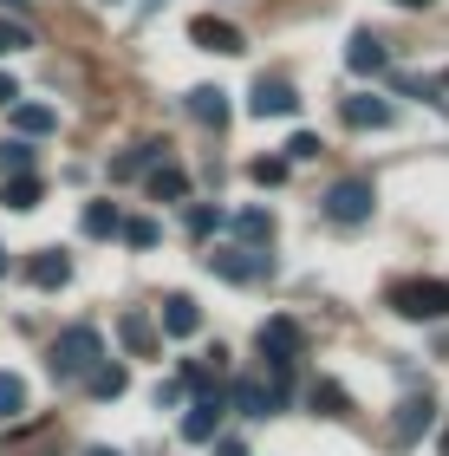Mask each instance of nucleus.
I'll return each instance as SVG.
<instances>
[{"instance_id":"f257e3e1","label":"nucleus","mask_w":449,"mask_h":456,"mask_svg":"<svg viewBox=\"0 0 449 456\" xmlns=\"http://www.w3.org/2000/svg\"><path fill=\"white\" fill-rule=\"evenodd\" d=\"M98 359H105L98 326H66V333L52 339V352H46V371H52V379H85Z\"/></svg>"},{"instance_id":"f03ea898","label":"nucleus","mask_w":449,"mask_h":456,"mask_svg":"<svg viewBox=\"0 0 449 456\" xmlns=\"http://www.w3.org/2000/svg\"><path fill=\"white\" fill-rule=\"evenodd\" d=\"M372 209H378L372 176H339L333 190H325V222H339V228H365Z\"/></svg>"},{"instance_id":"7ed1b4c3","label":"nucleus","mask_w":449,"mask_h":456,"mask_svg":"<svg viewBox=\"0 0 449 456\" xmlns=\"http://www.w3.org/2000/svg\"><path fill=\"white\" fill-rule=\"evenodd\" d=\"M254 346H261V359H268V371H274V385L287 391V371H293V359H300V326L287 320V314H274V320H261V333H254Z\"/></svg>"},{"instance_id":"20e7f679","label":"nucleus","mask_w":449,"mask_h":456,"mask_svg":"<svg viewBox=\"0 0 449 456\" xmlns=\"http://www.w3.org/2000/svg\"><path fill=\"white\" fill-rule=\"evenodd\" d=\"M391 306L404 320H449V287L443 281H397Z\"/></svg>"},{"instance_id":"39448f33","label":"nucleus","mask_w":449,"mask_h":456,"mask_svg":"<svg viewBox=\"0 0 449 456\" xmlns=\"http://www.w3.org/2000/svg\"><path fill=\"white\" fill-rule=\"evenodd\" d=\"M202 261H209V274H221V281H268L274 274L268 248H215V255H202Z\"/></svg>"},{"instance_id":"423d86ee","label":"nucleus","mask_w":449,"mask_h":456,"mask_svg":"<svg viewBox=\"0 0 449 456\" xmlns=\"http://www.w3.org/2000/svg\"><path fill=\"white\" fill-rule=\"evenodd\" d=\"M229 411H241V418H274V411H280V385L274 379H235L229 385Z\"/></svg>"},{"instance_id":"0eeeda50","label":"nucleus","mask_w":449,"mask_h":456,"mask_svg":"<svg viewBox=\"0 0 449 456\" xmlns=\"http://www.w3.org/2000/svg\"><path fill=\"white\" fill-rule=\"evenodd\" d=\"M339 111H345L352 131H391V124H397V105H391V98H378V92H352Z\"/></svg>"},{"instance_id":"6e6552de","label":"nucleus","mask_w":449,"mask_h":456,"mask_svg":"<svg viewBox=\"0 0 449 456\" xmlns=\"http://www.w3.org/2000/svg\"><path fill=\"white\" fill-rule=\"evenodd\" d=\"M248 111H254V118H293V111H300V92L287 86V78H268V72H261L254 92H248Z\"/></svg>"},{"instance_id":"1a4fd4ad","label":"nucleus","mask_w":449,"mask_h":456,"mask_svg":"<svg viewBox=\"0 0 449 456\" xmlns=\"http://www.w3.org/2000/svg\"><path fill=\"white\" fill-rule=\"evenodd\" d=\"M189 39H196L202 53H248L241 27H235V20H215V13H196L189 20Z\"/></svg>"},{"instance_id":"9d476101","label":"nucleus","mask_w":449,"mask_h":456,"mask_svg":"<svg viewBox=\"0 0 449 456\" xmlns=\"http://www.w3.org/2000/svg\"><path fill=\"white\" fill-rule=\"evenodd\" d=\"M221 418H229V391H221V398H196L189 418H182V437H189V444H215Z\"/></svg>"},{"instance_id":"9b49d317","label":"nucleus","mask_w":449,"mask_h":456,"mask_svg":"<svg viewBox=\"0 0 449 456\" xmlns=\"http://www.w3.org/2000/svg\"><path fill=\"white\" fill-rule=\"evenodd\" d=\"M156 333H170V339H196L202 333V306L189 294H170L156 306Z\"/></svg>"},{"instance_id":"f8f14e48","label":"nucleus","mask_w":449,"mask_h":456,"mask_svg":"<svg viewBox=\"0 0 449 456\" xmlns=\"http://www.w3.org/2000/svg\"><path fill=\"white\" fill-rule=\"evenodd\" d=\"M430 424H437V398L423 391V398H404V404H397V424H391V430H397V444H417Z\"/></svg>"},{"instance_id":"ddd939ff","label":"nucleus","mask_w":449,"mask_h":456,"mask_svg":"<svg viewBox=\"0 0 449 456\" xmlns=\"http://www.w3.org/2000/svg\"><path fill=\"white\" fill-rule=\"evenodd\" d=\"M27 281L46 287V294H52V287H66V281H72V255H59V248H39V255L27 261Z\"/></svg>"},{"instance_id":"4468645a","label":"nucleus","mask_w":449,"mask_h":456,"mask_svg":"<svg viewBox=\"0 0 449 456\" xmlns=\"http://www.w3.org/2000/svg\"><path fill=\"white\" fill-rule=\"evenodd\" d=\"M345 66L365 78V72H384V66H391V53H384L378 33H352V46H345Z\"/></svg>"},{"instance_id":"2eb2a0df","label":"nucleus","mask_w":449,"mask_h":456,"mask_svg":"<svg viewBox=\"0 0 449 456\" xmlns=\"http://www.w3.org/2000/svg\"><path fill=\"white\" fill-rule=\"evenodd\" d=\"M0 202H7L13 216H27V209L46 202V183H39V176H0Z\"/></svg>"},{"instance_id":"dca6fc26","label":"nucleus","mask_w":449,"mask_h":456,"mask_svg":"<svg viewBox=\"0 0 449 456\" xmlns=\"http://www.w3.org/2000/svg\"><path fill=\"white\" fill-rule=\"evenodd\" d=\"M7 124H13L20 137H46L52 124H59V111H52V105H27V98H20V105H7Z\"/></svg>"},{"instance_id":"f3484780","label":"nucleus","mask_w":449,"mask_h":456,"mask_svg":"<svg viewBox=\"0 0 449 456\" xmlns=\"http://www.w3.org/2000/svg\"><path fill=\"white\" fill-rule=\"evenodd\" d=\"M189 118L221 131V124H229V92H221V86H196V92H189Z\"/></svg>"},{"instance_id":"a211bd4d","label":"nucleus","mask_w":449,"mask_h":456,"mask_svg":"<svg viewBox=\"0 0 449 456\" xmlns=\"http://www.w3.org/2000/svg\"><path fill=\"white\" fill-rule=\"evenodd\" d=\"M189 196V176L176 163H150V202H182Z\"/></svg>"},{"instance_id":"6ab92c4d","label":"nucleus","mask_w":449,"mask_h":456,"mask_svg":"<svg viewBox=\"0 0 449 456\" xmlns=\"http://www.w3.org/2000/svg\"><path fill=\"white\" fill-rule=\"evenodd\" d=\"M124 385H131L124 365H105V359H98V365L85 371V391H92V398H124Z\"/></svg>"},{"instance_id":"aec40b11","label":"nucleus","mask_w":449,"mask_h":456,"mask_svg":"<svg viewBox=\"0 0 449 456\" xmlns=\"http://www.w3.org/2000/svg\"><path fill=\"white\" fill-rule=\"evenodd\" d=\"M78 228H85L92 241H105V235H117V228H124V216H117V202H85Z\"/></svg>"},{"instance_id":"412c9836","label":"nucleus","mask_w":449,"mask_h":456,"mask_svg":"<svg viewBox=\"0 0 449 456\" xmlns=\"http://www.w3.org/2000/svg\"><path fill=\"white\" fill-rule=\"evenodd\" d=\"M313 411H319V418H352L345 385H339V379H313Z\"/></svg>"},{"instance_id":"4be33fe9","label":"nucleus","mask_w":449,"mask_h":456,"mask_svg":"<svg viewBox=\"0 0 449 456\" xmlns=\"http://www.w3.org/2000/svg\"><path fill=\"white\" fill-rule=\"evenodd\" d=\"M235 235H241V248H268L274 241V216L268 209H241L235 216Z\"/></svg>"},{"instance_id":"5701e85b","label":"nucleus","mask_w":449,"mask_h":456,"mask_svg":"<svg viewBox=\"0 0 449 456\" xmlns=\"http://www.w3.org/2000/svg\"><path fill=\"white\" fill-rule=\"evenodd\" d=\"M117 333H124V346H131V352H144V359H150V352H156V339H163L144 314H124V320H117Z\"/></svg>"},{"instance_id":"b1692460","label":"nucleus","mask_w":449,"mask_h":456,"mask_svg":"<svg viewBox=\"0 0 449 456\" xmlns=\"http://www.w3.org/2000/svg\"><path fill=\"white\" fill-rule=\"evenodd\" d=\"M27 411V379L20 371H0V424H13Z\"/></svg>"},{"instance_id":"393cba45","label":"nucleus","mask_w":449,"mask_h":456,"mask_svg":"<svg viewBox=\"0 0 449 456\" xmlns=\"http://www.w3.org/2000/svg\"><path fill=\"white\" fill-rule=\"evenodd\" d=\"M0 176H33V143H27V137H7V143H0Z\"/></svg>"},{"instance_id":"a878e982","label":"nucleus","mask_w":449,"mask_h":456,"mask_svg":"<svg viewBox=\"0 0 449 456\" xmlns=\"http://www.w3.org/2000/svg\"><path fill=\"white\" fill-rule=\"evenodd\" d=\"M150 163H163V143H137L131 157H117V163H111V176L124 183V176H137V170H150Z\"/></svg>"},{"instance_id":"bb28decb","label":"nucleus","mask_w":449,"mask_h":456,"mask_svg":"<svg viewBox=\"0 0 449 456\" xmlns=\"http://www.w3.org/2000/svg\"><path fill=\"white\" fill-rule=\"evenodd\" d=\"M117 235H124V241H131V248H156V241H163V228H156V222H150V216H131V222H124V228H117Z\"/></svg>"},{"instance_id":"cd10ccee","label":"nucleus","mask_w":449,"mask_h":456,"mask_svg":"<svg viewBox=\"0 0 449 456\" xmlns=\"http://www.w3.org/2000/svg\"><path fill=\"white\" fill-rule=\"evenodd\" d=\"M248 176L261 183V190H274V183H287V157H254V163H248Z\"/></svg>"},{"instance_id":"c85d7f7f","label":"nucleus","mask_w":449,"mask_h":456,"mask_svg":"<svg viewBox=\"0 0 449 456\" xmlns=\"http://www.w3.org/2000/svg\"><path fill=\"white\" fill-rule=\"evenodd\" d=\"M33 46V33L20 27V20H0V59H13V53H27Z\"/></svg>"},{"instance_id":"c756f323","label":"nucleus","mask_w":449,"mask_h":456,"mask_svg":"<svg viewBox=\"0 0 449 456\" xmlns=\"http://www.w3.org/2000/svg\"><path fill=\"white\" fill-rule=\"evenodd\" d=\"M319 151H325V143H319L313 131H293V137H287V157H293V163H306V157H319Z\"/></svg>"},{"instance_id":"7c9ffc66","label":"nucleus","mask_w":449,"mask_h":456,"mask_svg":"<svg viewBox=\"0 0 449 456\" xmlns=\"http://www.w3.org/2000/svg\"><path fill=\"white\" fill-rule=\"evenodd\" d=\"M215 228H221V209H202V202H196V209H189V235H215Z\"/></svg>"},{"instance_id":"2f4dec72","label":"nucleus","mask_w":449,"mask_h":456,"mask_svg":"<svg viewBox=\"0 0 449 456\" xmlns=\"http://www.w3.org/2000/svg\"><path fill=\"white\" fill-rule=\"evenodd\" d=\"M156 404H182V379H163L156 385Z\"/></svg>"},{"instance_id":"473e14b6","label":"nucleus","mask_w":449,"mask_h":456,"mask_svg":"<svg viewBox=\"0 0 449 456\" xmlns=\"http://www.w3.org/2000/svg\"><path fill=\"white\" fill-rule=\"evenodd\" d=\"M20 105V86H13V72H0V111Z\"/></svg>"},{"instance_id":"72a5a7b5","label":"nucleus","mask_w":449,"mask_h":456,"mask_svg":"<svg viewBox=\"0 0 449 456\" xmlns=\"http://www.w3.org/2000/svg\"><path fill=\"white\" fill-rule=\"evenodd\" d=\"M215 456H248V444H235V437H215Z\"/></svg>"},{"instance_id":"f704fd0d","label":"nucleus","mask_w":449,"mask_h":456,"mask_svg":"<svg viewBox=\"0 0 449 456\" xmlns=\"http://www.w3.org/2000/svg\"><path fill=\"white\" fill-rule=\"evenodd\" d=\"M85 456H117V450H111V444H92V450H85Z\"/></svg>"},{"instance_id":"c9c22d12","label":"nucleus","mask_w":449,"mask_h":456,"mask_svg":"<svg viewBox=\"0 0 449 456\" xmlns=\"http://www.w3.org/2000/svg\"><path fill=\"white\" fill-rule=\"evenodd\" d=\"M397 7H430V0H397Z\"/></svg>"},{"instance_id":"e433bc0d","label":"nucleus","mask_w":449,"mask_h":456,"mask_svg":"<svg viewBox=\"0 0 449 456\" xmlns=\"http://www.w3.org/2000/svg\"><path fill=\"white\" fill-rule=\"evenodd\" d=\"M437 450H443V456H449V430H443V444H437Z\"/></svg>"},{"instance_id":"4c0bfd02","label":"nucleus","mask_w":449,"mask_h":456,"mask_svg":"<svg viewBox=\"0 0 449 456\" xmlns=\"http://www.w3.org/2000/svg\"><path fill=\"white\" fill-rule=\"evenodd\" d=\"M0 274H7V248H0Z\"/></svg>"},{"instance_id":"58836bf2","label":"nucleus","mask_w":449,"mask_h":456,"mask_svg":"<svg viewBox=\"0 0 449 456\" xmlns=\"http://www.w3.org/2000/svg\"><path fill=\"white\" fill-rule=\"evenodd\" d=\"M443 92H449V72H443Z\"/></svg>"}]
</instances>
